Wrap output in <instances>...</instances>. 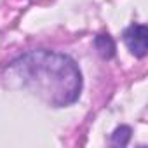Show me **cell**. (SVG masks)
Returning a JSON list of instances; mask_svg holds the SVG:
<instances>
[{"label": "cell", "mask_w": 148, "mask_h": 148, "mask_svg": "<svg viewBox=\"0 0 148 148\" xmlns=\"http://www.w3.org/2000/svg\"><path fill=\"white\" fill-rule=\"evenodd\" d=\"M96 49H98V52L103 56V58H113V54H115V44H113V40H112V37L110 35H98L96 37Z\"/></svg>", "instance_id": "3"}, {"label": "cell", "mask_w": 148, "mask_h": 148, "mask_svg": "<svg viewBox=\"0 0 148 148\" xmlns=\"http://www.w3.org/2000/svg\"><path fill=\"white\" fill-rule=\"evenodd\" d=\"M124 42L134 56L143 58L148 51V28L145 25L129 26L124 32Z\"/></svg>", "instance_id": "2"}, {"label": "cell", "mask_w": 148, "mask_h": 148, "mask_svg": "<svg viewBox=\"0 0 148 148\" xmlns=\"http://www.w3.org/2000/svg\"><path fill=\"white\" fill-rule=\"evenodd\" d=\"M9 70L35 94L56 106L73 103L80 94V71L75 63L63 54L37 51L12 63Z\"/></svg>", "instance_id": "1"}, {"label": "cell", "mask_w": 148, "mask_h": 148, "mask_svg": "<svg viewBox=\"0 0 148 148\" xmlns=\"http://www.w3.org/2000/svg\"><path fill=\"white\" fill-rule=\"evenodd\" d=\"M129 138H131V129L125 127V125H122V127H119V129L113 132L112 143H113L115 146H125L127 141H129Z\"/></svg>", "instance_id": "4"}]
</instances>
